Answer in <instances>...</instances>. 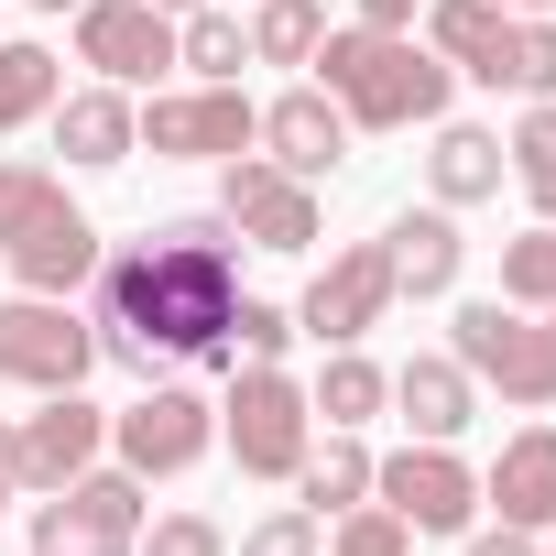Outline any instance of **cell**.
Here are the masks:
<instances>
[{"label":"cell","mask_w":556,"mask_h":556,"mask_svg":"<svg viewBox=\"0 0 556 556\" xmlns=\"http://www.w3.org/2000/svg\"><path fill=\"white\" fill-rule=\"evenodd\" d=\"M502 306H556V218L502 240Z\"/></svg>","instance_id":"cell-30"},{"label":"cell","mask_w":556,"mask_h":556,"mask_svg":"<svg viewBox=\"0 0 556 556\" xmlns=\"http://www.w3.org/2000/svg\"><path fill=\"white\" fill-rule=\"evenodd\" d=\"M142 545V480L131 469H77L34 513V556H131Z\"/></svg>","instance_id":"cell-8"},{"label":"cell","mask_w":556,"mask_h":556,"mask_svg":"<svg viewBox=\"0 0 556 556\" xmlns=\"http://www.w3.org/2000/svg\"><path fill=\"white\" fill-rule=\"evenodd\" d=\"M317 545H328V523H317L306 502H295V513H262V523L240 534V556H317Z\"/></svg>","instance_id":"cell-33"},{"label":"cell","mask_w":556,"mask_h":556,"mask_svg":"<svg viewBox=\"0 0 556 556\" xmlns=\"http://www.w3.org/2000/svg\"><path fill=\"white\" fill-rule=\"evenodd\" d=\"M393 404H404V437L458 447V426L480 415V382H469L458 361H404V371H393Z\"/></svg>","instance_id":"cell-21"},{"label":"cell","mask_w":556,"mask_h":556,"mask_svg":"<svg viewBox=\"0 0 556 556\" xmlns=\"http://www.w3.org/2000/svg\"><path fill=\"white\" fill-rule=\"evenodd\" d=\"M218 447L240 458V480H295L306 447H317L306 382H295L285 361H240V371H229V404H218Z\"/></svg>","instance_id":"cell-4"},{"label":"cell","mask_w":556,"mask_h":556,"mask_svg":"<svg viewBox=\"0 0 556 556\" xmlns=\"http://www.w3.org/2000/svg\"><path fill=\"white\" fill-rule=\"evenodd\" d=\"M285 350H295V306H262V295L229 306V371L240 361H285Z\"/></svg>","instance_id":"cell-32"},{"label":"cell","mask_w":556,"mask_h":556,"mask_svg":"<svg viewBox=\"0 0 556 556\" xmlns=\"http://www.w3.org/2000/svg\"><path fill=\"white\" fill-rule=\"evenodd\" d=\"M502 12H556V0H502Z\"/></svg>","instance_id":"cell-39"},{"label":"cell","mask_w":556,"mask_h":556,"mask_svg":"<svg viewBox=\"0 0 556 556\" xmlns=\"http://www.w3.org/2000/svg\"><path fill=\"white\" fill-rule=\"evenodd\" d=\"M131 556H229V534H218L207 513H164V523H142Z\"/></svg>","instance_id":"cell-34"},{"label":"cell","mask_w":556,"mask_h":556,"mask_svg":"<svg viewBox=\"0 0 556 556\" xmlns=\"http://www.w3.org/2000/svg\"><path fill=\"white\" fill-rule=\"evenodd\" d=\"M0 262H12V285H23V295H77L88 273H99V229L66 207V218H45L34 240H12Z\"/></svg>","instance_id":"cell-19"},{"label":"cell","mask_w":556,"mask_h":556,"mask_svg":"<svg viewBox=\"0 0 556 556\" xmlns=\"http://www.w3.org/2000/svg\"><path fill=\"white\" fill-rule=\"evenodd\" d=\"M317 556H415V523L404 513H382V502H350L339 523H328V545Z\"/></svg>","instance_id":"cell-31"},{"label":"cell","mask_w":556,"mask_h":556,"mask_svg":"<svg viewBox=\"0 0 556 556\" xmlns=\"http://www.w3.org/2000/svg\"><path fill=\"white\" fill-rule=\"evenodd\" d=\"M99 447H110V415H99L88 393H45V404L12 426V480H23V491H66L77 469H99Z\"/></svg>","instance_id":"cell-13"},{"label":"cell","mask_w":556,"mask_h":556,"mask_svg":"<svg viewBox=\"0 0 556 556\" xmlns=\"http://www.w3.org/2000/svg\"><path fill=\"white\" fill-rule=\"evenodd\" d=\"M251 66H306L317 55V34H328V12L317 0H251Z\"/></svg>","instance_id":"cell-26"},{"label":"cell","mask_w":556,"mask_h":556,"mask_svg":"<svg viewBox=\"0 0 556 556\" xmlns=\"http://www.w3.org/2000/svg\"><path fill=\"white\" fill-rule=\"evenodd\" d=\"M415 23H426V45H437L458 77H480V88L502 77V45H513V12H502V0H426Z\"/></svg>","instance_id":"cell-20"},{"label":"cell","mask_w":556,"mask_h":556,"mask_svg":"<svg viewBox=\"0 0 556 556\" xmlns=\"http://www.w3.org/2000/svg\"><path fill=\"white\" fill-rule=\"evenodd\" d=\"M23 12H77V0H23Z\"/></svg>","instance_id":"cell-38"},{"label":"cell","mask_w":556,"mask_h":556,"mask_svg":"<svg viewBox=\"0 0 556 556\" xmlns=\"http://www.w3.org/2000/svg\"><path fill=\"white\" fill-rule=\"evenodd\" d=\"M545 556H556V545H545Z\"/></svg>","instance_id":"cell-41"},{"label":"cell","mask_w":556,"mask_h":556,"mask_svg":"<svg viewBox=\"0 0 556 556\" xmlns=\"http://www.w3.org/2000/svg\"><path fill=\"white\" fill-rule=\"evenodd\" d=\"M153 12H197V0H153Z\"/></svg>","instance_id":"cell-40"},{"label":"cell","mask_w":556,"mask_h":556,"mask_svg":"<svg viewBox=\"0 0 556 556\" xmlns=\"http://www.w3.org/2000/svg\"><path fill=\"white\" fill-rule=\"evenodd\" d=\"M447 361H458L480 393H502V404H556V306H502V295H480V306L447 317Z\"/></svg>","instance_id":"cell-3"},{"label":"cell","mask_w":556,"mask_h":556,"mask_svg":"<svg viewBox=\"0 0 556 556\" xmlns=\"http://www.w3.org/2000/svg\"><path fill=\"white\" fill-rule=\"evenodd\" d=\"M12 491H23V480H12V415H0V513H12Z\"/></svg>","instance_id":"cell-37"},{"label":"cell","mask_w":556,"mask_h":556,"mask_svg":"<svg viewBox=\"0 0 556 556\" xmlns=\"http://www.w3.org/2000/svg\"><path fill=\"white\" fill-rule=\"evenodd\" d=\"M382 404H393V371L361 361V350H328V371L306 382V415H317V426H350V437H361Z\"/></svg>","instance_id":"cell-22"},{"label":"cell","mask_w":556,"mask_h":556,"mask_svg":"<svg viewBox=\"0 0 556 556\" xmlns=\"http://www.w3.org/2000/svg\"><path fill=\"white\" fill-rule=\"evenodd\" d=\"M45 121H55V153L88 164V175H110V164L142 153V110H131V88H110V77H99V88H66Z\"/></svg>","instance_id":"cell-15"},{"label":"cell","mask_w":556,"mask_h":556,"mask_svg":"<svg viewBox=\"0 0 556 556\" xmlns=\"http://www.w3.org/2000/svg\"><path fill=\"white\" fill-rule=\"evenodd\" d=\"M350 12H361L371 34H415V12H426V0H350Z\"/></svg>","instance_id":"cell-36"},{"label":"cell","mask_w":556,"mask_h":556,"mask_svg":"<svg viewBox=\"0 0 556 556\" xmlns=\"http://www.w3.org/2000/svg\"><path fill=\"white\" fill-rule=\"evenodd\" d=\"M77 66H99L110 88H153L175 66V12H153V0H77Z\"/></svg>","instance_id":"cell-12"},{"label":"cell","mask_w":556,"mask_h":556,"mask_svg":"<svg viewBox=\"0 0 556 556\" xmlns=\"http://www.w3.org/2000/svg\"><path fill=\"white\" fill-rule=\"evenodd\" d=\"M295 491H306V513H317V523H339L350 502H371V447H361L350 426H328V447H306Z\"/></svg>","instance_id":"cell-24"},{"label":"cell","mask_w":556,"mask_h":556,"mask_svg":"<svg viewBox=\"0 0 556 556\" xmlns=\"http://www.w3.org/2000/svg\"><path fill=\"white\" fill-rule=\"evenodd\" d=\"M142 142H153L164 164H229V153L262 142V110H251L240 88H153Z\"/></svg>","instance_id":"cell-11"},{"label":"cell","mask_w":556,"mask_h":556,"mask_svg":"<svg viewBox=\"0 0 556 556\" xmlns=\"http://www.w3.org/2000/svg\"><path fill=\"white\" fill-rule=\"evenodd\" d=\"M88 371H99V328H88L66 295H12V306H0V382L77 393Z\"/></svg>","instance_id":"cell-6"},{"label":"cell","mask_w":556,"mask_h":556,"mask_svg":"<svg viewBox=\"0 0 556 556\" xmlns=\"http://www.w3.org/2000/svg\"><path fill=\"white\" fill-rule=\"evenodd\" d=\"M45 218H66V175H45V164H0V251L34 240Z\"/></svg>","instance_id":"cell-29"},{"label":"cell","mask_w":556,"mask_h":556,"mask_svg":"<svg viewBox=\"0 0 556 556\" xmlns=\"http://www.w3.org/2000/svg\"><path fill=\"white\" fill-rule=\"evenodd\" d=\"M393 306H404V295H393V251H382V240H350V251H328V273L295 295V339H317V350H361Z\"/></svg>","instance_id":"cell-9"},{"label":"cell","mask_w":556,"mask_h":556,"mask_svg":"<svg viewBox=\"0 0 556 556\" xmlns=\"http://www.w3.org/2000/svg\"><path fill=\"white\" fill-rule=\"evenodd\" d=\"M502 175H513L502 131H480V121H437V153H426L437 207H480V197H502Z\"/></svg>","instance_id":"cell-18"},{"label":"cell","mask_w":556,"mask_h":556,"mask_svg":"<svg viewBox=\"0 0 556 556\" xmlns=\"http://www.w3.org/2000/svg\"><path fill=\"white\" fill-rule=\"evenodd\" d=\"M218 447V404L207 393H186V382H142V404H121L110 415V458L153 491V480H175V469H197Z\"/></svg>","instance_id":"cell-5"},{"label":"cell","mask_w":556,"mask_h":556,"mask_svg":"<svg viewBox=\"0 0 556 556\" xmlns=\"http://www.w3.org/2000/svg\"><path fill=\"white\" fill-rule=\"evenodd\" d=\"M502 153H513V186L534 197V218H556V99H534V110L513 121Z\"/></svg>","instance_id":"cell-28"},{"label":"cell","mask_w":556,"mask_h":556,"mask_svg":"<svg viewBox=\"0 0 556 556\" xmlns=\"http://www.w3.org/2000/svg\"><path fill=\"white\" fill-rule=\"evenodd\" d=\"M317 88L350 110V131H437L447 121V88H458V66L437 55V45H415V34H371V23H339V34H317Z\"/></svg>","instance_id":"cell-2"},{"label":"cell","mask_w":556,"mask_h":556,"mask_svg":"<svg viewBox=\"0 0 556 556\" xmlns=\"http://www.w3.org/2000/svg\"><path fill=\"white\" fill-rule=\"evenodd\" d=\"M382 251H393V295H415V306L458 295V273H469V240H458V207H404V218L382 229Z\"/></svg>","instance_id":"cell-16"},{"label":"cell","mask_w":556,"mask_h":556,"mask_svg":"<svg viewBox=\"0 0 556 556\" xmlns=\"http://www.w3.org/2000/svg\"><path fill=\"white\" fill-rule=\"evenodd\" d=\"M262 153L285 164V175H306V186H317V175H339V164H350V110H339L328 88H285V99L262 110Z\"/></svg>","instance_id":"cell-14"},{"label":"cell","mask_w":556,"mask_h":556,"mask_svg":"<svg viewBox=\"0 0 556 556\" xmlns=\"http://www.w3.org/2000/svg\"><path fill=\"white\" fill-rule=\"evenodd\" d=\"M458 556H545V545H534V534H523V523H491V534H469V545H458Z\"/></svg>","instance_id":"cell-35"},{"label":"cell","mask_w":556,"mask_h":556,"mask_svg":"<svg viewBox=\"0 0 556 556\" xmlns=\"http://www.w3.org/2000/svg\"><path fill=\"white\" fill-rule=\"evenodd\" d=\"M218 218H229L251 251H317V186L285 175L273 153H229V164H218Z\"/></svg>","instance_id":"cell-10"},{"label":"cell","mask_w":556,"mask_h":556,"mask_svg":"<svg viewBox=\"0 0 556 556\" xmlns=\"http://www.w3.org/2000/svg\"><path fill=\"white\" fill-rule=\"evenodd\" d=\"M371 502L404 513L415 534H469L480 523V469L458 447H437V437H404L393 458H371Z\"/></svg>","instance_id":"cell-7"},{"label":"cell","mask_w":556,"mask_h":556,"mask_svg":"<svg viewBox=\"0 0 556 556\" xmlns=\"http://www.w3.org/2000/svg\"><path fill=\"white\" fill-rule=\"evenodd\" d=\"M99 361L142 371L153 361H218L229 371V306H240V251H229V218H164L121 251H99Z\"/></svg>","instance_id":"cell-1"},{"label":"cell","mask_w":556,"mask_h":556,"mask_svg":"<svg viewBox=\"0 0 556 556\" xmlns=\"http://www.w3.org/2000/svg\"><path fill=\"white\" fill-rule=\"evenodd\" d=\"M175 66L197 77V88H240V66H251V34H240V12H175Z\"/></svg>","instance_id":"cell-23"},{"label":"cell","mask_w":556,"mask_h":556,"mask_svg":"<svg viewBox=\"0 0 556 556\" xmlns=\"http://www.w3.org/2000/svg\"><path fill=\"white\" fill-rule=\"evenodd\" d=\"M55 99H66V55H55V45H12V34H0V131H34Z\"/></svg>","instance_id":"cell-25"},{"label":"cell","mask_w":556,"mask_h":556,"mask_svg":"<svg viewBox=\"0 0 556 556\" xmlns=\"http://www.w3.org/2000/svg\"><path fill=\"white\" fill-rule=\"evenodd\" d=\"M480 502H491L502 523L545 534V523H556V426H523V437H502V458L480 469Z\"/></svg>","instance_id":"cell-17"},{"label":"cell","mask_w":556,"mask_h":556,"mask_svg":"<svg viewBox=\"0 0 556 556\" xmlns=\"http://www.w3.org/2000/svg\"><path fill=\"white\" fill-rule=\"evenodd\" d=\"M513 99H556V12H513V45H502V77Z\"/></svg>","instance_id":"cell-27"}]
</instances>
